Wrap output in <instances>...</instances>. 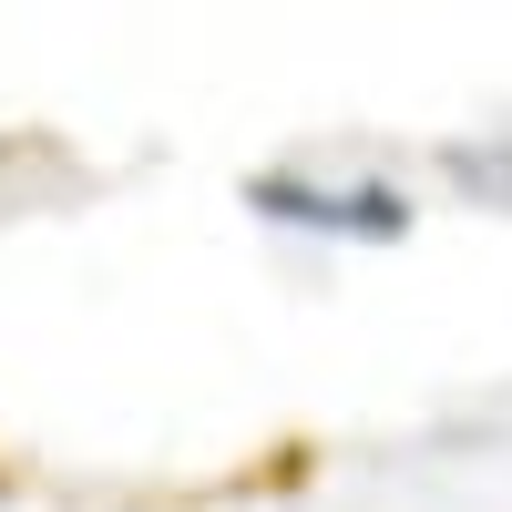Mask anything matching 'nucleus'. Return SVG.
Masks as SVG:
<instances>
[{
    "instance_id": "f257e3e1",
    "label": "nucleus",
    "mask_w": 512,
    "mask_h": 512,
    "mask_svg": "<svg viewBox=\"0 0 512 512\" xmlns=\"http://www.w3.org/2000/svg\"><path fill=\"white\" fill-rule=\"evenodd\" d=\"M256 216H277V226H318V236H400L410 226V205L390 185H297V175H256L246 185Z\"/></svg>"
}]
</instances>
